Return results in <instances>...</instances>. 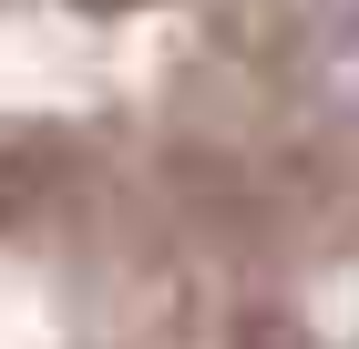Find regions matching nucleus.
<instances>
[{"label":"nucleus","mask_w":359,"mask_h":349,"mask_svg":"<svg viewBox=\"0 0 359 349\" xmlns=\"http://www.w3.org/2000/svg\"><path fill=\"white\" fill-rule=\"evenodd\" d=\"M0 349H339L216 175L0 154Z\"/></svg>","instance_id":"obj_1"},{"label":"nucleus","mask_w":359,"mask_h":349,"mask_svg":"<svg viewBox=\"0 0 359 349\" xmlns=\"http://www.w3.org/2000/svg\"><path fill=\"white\" fill-rule=\"evenodd\" d=\"M318 82H329L339 113H359V11H339V31L318 41Z\"/></svg>","instance_id":"obj_2"}]
</instances>
